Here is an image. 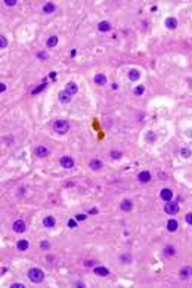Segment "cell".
Listing matches in <instances>:
<instances>
[{
    "label": "cell",
    "mask_w": 192,
    "mask_h": 288,
    "mask_svg": "<svg viewBox=\"0 0 192 288\" xmlns=\"http://www.w3.org/2000/svg\"><path fill=\"white\" fill-rule=\"evenodd\" d=\"M43 12H45V13H47V15H50L52 12H55V5H53V3H50V2L45 3V6H43Z\"/></svg>",
    "instance_id": "ac0fdd59"
},
{
    "label": "cell",
    "mask_w": 192,
    "mask_h": 288,
    "mask_svg": "<svg viewBox=\"0 0 192 288\" xmlns=\"http://www.w3.org/2000/svg\"><path fill=\"white\" fill-rule=\"evenodd\" d=\"M139 77H140V74H139V71H137V69H132V71L129 72V79H130L132 81L139 80Z\"/></svg>",
    "instance_id": "7402d4cb"
},
{
    "label": "cell",
    "mask_w": 192,
    "mask_h": 288,
    "mask_svg": "<svg viewBox=\"0 0 192 288\" xmlns=\"http://www.w3.org/2000/svg\"><path fill=\"white\" fill-rule=\"evenodd\" d=\"M111 155H113V158H115V160H118V158L121 157V154H120V152H117V151H113V152H111Z\"/></svg>",
    "instance_id": "f546056e"
},
{
    "label": "cell",
    "mask_w": 192,
    "mask_h": 288,
    "mask_svg": "<svg viewBox=\"0 0 192 288\" xmlns=\"http://www.w3.org/2000/svg\"><path fill=\"white\" fill-rule=\"evenodd\" d=\"M77 90H79V87H77V84L76 83H72V81H69L67 84V92L72 96V95H76L77 93Z\"/></svg>",
    "instance_id": "2e32d148"
},
{
    "label": "cell",
    "mask_w": 192,
    "mask_h": 288,
    "mask_svg": "<svg viewBox=\"0 0 192 288\" xmlns=\"http://www.w3.org/2000/svg\"><path fill=\"white\" fill-rule=\"evenodd\" d=\"M0 46H2V49L8 46V40H6V37H5V35H2V37H0Z\"/></svg>",
    "instance_id": "d4e9b609"
},
{
    "label": "cell",
    "mask_w": 192,
    "mask_h": 288,
    "mask_svg": "<svg viewBox=\"0 0 192 288\" xmlns=\"http://www.w3.org/2000/svg\"><path fill=\"white\" fill-rule=\"evenodd\" d=\"M16 247H18L19 251H27L28 247H30V242L27 241V239H19V241L16 242Z\"/></svg>",
    "instance_id": "7c38bea8"
},
{
    "label": "cell",
    "mask_w": 192,
    "mask_h": 288,
    "mask_svg": "<svg viewBox=\"0 0 192 288\" xmlns=\"http://www.w3.org/2000/svg\"><path fill=\"white\" fill-rule=\"evenodd\" d=\"M12 287H13V288H15V287H16V288H22L24 285H22V284H12Z\"/></svg>",
    "instance_id": "d590c367"
},
{
    "label": "cell",
    "mask_w": 192,
    "mask_h": 288,
    "mask_svg": "<svg viewBox=\"0 0 192 288\" xmlns=\"http://www.w3.org/2000/svg\"><path fill=\"white\" fill-rule=\"evenodd\" d=\"M90 169L92 170H101L102 169V161L101 160H98V158H96V160H92L90 161Z\"/></svg>",
    "instance_id": "ffe728a7"
},
{
    "label": "cell",
    "mask_w": 192,
    "mask_h": 288,
    "mask_svg": "<svg viewBox=\"0 0 192 288\" xmlns=\"http://www.w3.org/2000/svg\"><path fill=\"white\" fill-rule=\"evenodd\" d=\"M43 225H45V228H53L56 225V220L53 216H46L43 219Z\"/></svg>",
    "instance_id": "ba28073f"
},
{
    "label": "cell",
    "mask_w": 192,
    "mask_h": 288,
    "mask_svg": "<svg viewBox=\"0 0 192 288\" xmlns=\"http://www.w3.org/2000/svg\"><path fill=\"white\" fill-rule=\"evenodd\" d=\"M28 278H30V281L34 282V284H40V282L45 279V272H43L42 269H39V267H31V269L28 270Z\"/></svg>",
    "instance_id": "6da1fadb"
},
{
    "label": "cell",
    "mask_w": 192,
    "mask_h": 288,
    "mask_svg": "<svg viewBox=\"0 0 192 288\" xmlns=\"http://www.w3.org/2000/svg\"><path fill=\"white\" fill-rule=\"evenodd\" d=\"M177 226H179V225H177V222H176V220L171 219V220H169V222H167V229H169L170 232H174V230L177 229Z\"/></svg>",
    "instance_id": "44dd1931"
},
{
    "label": "cell",
    "mask_w": 192,
    "mask_h": 288,
    "mask_svg": "<svg viewBox=\"0 0 192 288\" xmlns=\"http://www.w3.org/2000/svg\"><path fill=\"white\" fill-rule=\"evenodd\" d=\"M166 27L170 28V30H176V27H177V19H174V18H167V19H166Z\"/></svg>",
    "instance_id": "e0dca14e"
},
{
    "label": "cell",
    "mask_w": 192,
    "mask_h": 288,
    "mask_svg": "<svg viewBox=\"0 0 192 288\" xmlns=\"http://www.w3.org/2000/svg\"><path fill=\"white\" fill-rule=\"evenodd\" d=\"M179 204L176 201H167V204L164 206V211L167 214H177L179 213Z\"/></svg>",
    "instance_id": "3957f363"
},
{
    "label": "cell",
    "mask_w": 192,
    "mask_h": 288,
    "mask_svg": "<svg viewBox=\"0 0 192 288\" xmlns=\"http://www.w3.org/2000/svg\"><path fill=\"white\" fill-rule=\"evenodd\" d=\"M192 276V267L191 266H185V267H182L180 272H179V278L180 279H188V278Z\"/></svg>",
    "instance_id": "8992f818"
},
{
    "label": "cell",
    "mask_w": 192,
    "mask_h": 288,
    "mask_svg": "<svg viewBox=\"0 0 192 288\" xmlns=\"http://www.w3.org/2000/svg\"><path fill=\"white\" fill-rule=\"evenodd\" d=\"M76 55H77V50H76V49H74V50H72V52H71V56L74 58V56H76Z\"/></svg>",
    "instance_id": "8d00e7d4"
},
{
    "label": "cell",
    "mask_w": 192,
    "mask_h": 288,
    "mask_svg": "<svg viewBox=\"0 0 192 288\" xmlns=\"http://www.w3.org/2000/svg\"><path fill=\"white\" fill-rule=\"evenodd\" d=\"M5 90H6V84H5V83H0V92L3 93Z\"/></svg>",
    "instance_id": "e575fe53"
},
{
    "label": "cell",
    "mask_w": 192,
    "mask_h": 288,
    "mask_svg": "<svg viewBox=\"0 0 192 288\" xmlns=\"http://www.w3.org/2000/svg\"><path fill=\"white\" fill-rule=\"evenodd\" d=\"M180 154H182V155H183V157H185V158H188V157H191V152H189V151H188V149H182V151H180Z\"/></svg>",
    "instance_id": "f1b7e54d"
},
{
    "label": "cell",
    "mask_w": 192,
    "mask_h": 288,
    "mask_svg": "<svg viewBox=\"0 0 192 288\" xmlns=\"http://www.w3.org/2000/svg\"><path fill=\"white\" fill-rule=\"evenodd\" d=\"M164 254H166V256H173V254H174V248H173V247H166V248H164Z\"/></svg>",
    "instance_id": "cb8c5ba5"
},
{
    "label": "cell",
    "mask_w": 192,
    "mask_h": 288,
    "mask_svg": "<svg viewBox=\"0 0 192 288\" xmlns=\"http://www.w3.org/2000/svg\"><path fill=\"white\" fill-rule=\"evenodd\" d=\"M95 273H96L98 276H108V275H109V270H108L106 267H103V266H96V267H95Z\"/></svg>",
    "instance_id": "9c48e42d"
},
{
    "label": "cell",
    "mask_w": 192,
    "mask_h": 288,
    "mask_svg": "<svg viewBox=\"0 0 192 288\" xmlns=\"http://www.w3.org/2000/svg\"><path fill=\"white\" fill-rule=\"evenodd\" d=\"M46 56H47L46 53H40V55H39V58H46Z\"/></svg>",
    "instance_id": "74e56055"
},
{
    "label": "cell",
    "mask_w": 192,
    "mask_h": 288,
    "mask_svg": "<svg viewBox=\"0 0 192 288\" xmlns=\"http://www.w3.org/2000/svg\"><path fill=\"white\" fill-rule=\"evenodd\" d=\"M86 217H87V214H83V213H80V214H77V216H76V219H77V220H84Z\"/></svg>",
    "instance_id": "4dcf8cb0"
},
{
    "label": "cell",
    "mask_w": 192,
    "mask_h": 288,
    "mask_svg": "<svg viewBox=\"0 0 192 288\" xmlns=\"http://www.w3.org/2000/svg\"><path fill=\"white\" fill-rule=\"evenodd\" d=\"M185 220H186L188 225H192V213H188V214L185 216Z\"/></svg>",
    "instance_id": "83f0119b"
},
{
    "label": "cell",
    "mask_w": 192,
    "mask_h": 288,
    "mask_svg": "<svg viewBox=\"0 0 192 288\" xmlns=\"http://www.w3.org/2000/svg\"><path fill=\"white\" fill-rule=\"evenodd\" d=\"M98 30L102 31V33H106V31L111 30V24L108 22V21H102V22H99V25H98Z\"/></svg>",
    "instance_id": "5bb4252c"
},
{
    "label": "cell",
    "mask_w": 192,
    "mask_h": 288,
    "mask_svg": "<svg viewBox=\"0 0 192 288\" xmlns=\"http://www.w3.org/2000/svg\"><path fill=\"white\" fill-rule=\"evenodd\" d=\"M95 83H96L98 86H103V84H106V77H105L103 74H98V75L95 77Z\"/></svg>",
    "instance_id": "d6986e66"
},
{
    "label": "cell",
    "mask_w": 192,
    "mask_h": 288,
    "mask_svg": "<svg viewBox=\"0 0 192 288\" xmlns=\"http://www.w3.org/2000/svg\"><path fill=\"white\" fill-rule=\"evenodd\" d=\"M25 228H27V225H25L24 220H15L13 225H12V229L15 230V232H18V233H22L24 230H25Z\"/></svg>",
    "instance_id": "5b68a950"
},
{
    "label": "cell",
    "mask_w": 192,
    "mask_h": 288,
    "mask_svg": "<svg viewBox=\"0 0 192 288\" xmlns=\"http://www.w3.org/2000/svg\"><path fill=\"white\" fill-rule=\"evenodd\" d=\"M42 248H43V250H47V248H50V244H49L47 241H43V242H42Z\"/></svg>",
    "instance_id": "1f68e13d"
},
{
    "label": "cell",
    "mask_w": 192,
    "mask_h": 288,
    "mask_svg": "<svg viewBox=\"0 0 192 288\" xmlns=\"http://www.w3.org/2000/svg\"><path fill=\"white\" fill-rule=\"evenodd\" d=\"M68 226H69V228H77V220H76V219H69V220H68Z\"/></svg>",
    "instance_id": "4316f807"
},
{
    "label": "cell",
    "mask_w": 192,
    "mask_h": 288,
    "mask_svg": "<svg viewBox=\"0 0 192 288\" xmlns=\"http://www.w3.org/2000/svg\"><path fill=\"white\" fill-rule=\"evenodd\" d=\"M43 89H45V84H42L40 87H37V89H34V90H33V95H35V93H39V92H42Z\"/></svg>",
    "instance_id": "836d02e7"
},
{
    "label": "cell",
    "mask_w": 192,
    "mask_h": 288,
    "mask_svg": "<svg viewBox=\"0 0 192 288\" xmlns=\"http://www.w3.org/2000/svg\"><path fill=\"white\" fill-rule=\"evenodd\" d=\"M59 101H61L62 104H68V102L71 101V95H69L67 90L61 92V93H59Z\"/></svg>",
    "instance_id": "9a60e30c"
},
{
    "label": "cell",
    "mask_w": 192,
    "mask_h": 288,
    "mask_svg": "<svg viewBox=\"0 0 192 288\" xmlns=\"http://www.w3.org/2000/svg\"><path fill=\"white\" fill-rule=\"evenodd\" d=\"M47 47H55L58 45V37L56 35H52V37H49V40H47Z\"/></svg>",
    "instance_id": "603a6c76"
},
{
    "label": "cell",
    "mask_w": 192,
    "mask_h": 288,
    "mask_svg": "<svg viewBox=\"0 0 192 288\" xmlns=\"http://www.w3.org/2000/svg\"><path fill=\"white\" fill-rule=\"evenodd\" d=\"M145 92V86H137L135 89V93L136 95H142V93Z\"/></svg>",
    "instance_id": "484cf974"
},
{
    "label": "cell",
    "mask_w": 192,
    "mask_h": 288,
    "mask_svg": "<svg viewBox=\"0 0 192 288\" xmlns=\"http://www.w3.org/2000/svg\"><path fill=\"white\" fill-rule=\"evenodd\" d=\"M5 3H6L8 6H15V5H16V0H5Z\"/></svg>",
    "instance_id": "d6a6232c"
},
{
    "label": "cell",
    "mask_w": 192,
    "mask_h": 288,
    "mask_svg": "<svg viewBox=\"0 0 192 288\" xmlns=\"http://www.w3.org/2000/svg\"><path fill=\"white\" fill-rule=\"evenodd\" d=\"M59 162H61V166H62L64 169H67V170L74 167V160H72L69 155H64V157L59 160Z\"/></svg>",
    "instance_id": "277c9868"
},
{
    "label": "cell",
    "mask_w": 192,
    "mask_h": 288,
    "mask_svg": "<svg viewBox=\"0 0 192 288\" xmlns=\"http://www.w3.org/2000/svg\"><path fill=\"white\" fill-rule=\"evenodd\" d=\"M34 152H35V155H37V157H47V155H49V149H47L46 146H42V145H40V146H37Z\"/></svg>",
    "instance_id": "8fae6325"
},
{
    "label": "cell",
    "mask_w": 192,
    "mask_h": 288,
    "mask_svg": "<svg viewBox=\"0 0 192 288\" xmlns=\"http://www.w3.org/2000/svg\"><path fill=\"white\" fill-rule=\"evenodd\" d=\"M160 196H161V199H164V201H171L173 192H171V189H169V188H164V189L161 191Z\"/></svg>",
    "instance_id": "52a82bcc"
},
{
    "label": "cell",
    "mask_w": 192,
    "mask_h": 288,
    "mask_svg": "<svg viewBox=\"0 0 192 288\" xmlns=\"http://www.w3.org/2000/svg\"><path fill=\"white\" fill-rule=\"evenodd\" d=\"M53 130L58 135H64V133H67L68 130H69V124H68L67 120H56L53 123Z\"/></svg>",
    "instance_id": "7a4b0ae2"
},
{
    "label": "cell",
    "mask_w": 192,
    "mask_h": 288,
    "mask_svg": "<svg viewBox=\"0 0 192 288\" xmlns=\"http://www.w3.org/2000/svg\"><path fill=\"white\" fill-rule=\"evenodd\" d=\"M120 208H121L123 211H130V210L133 208V203H132L130 199H124V201H121Z\"/></svg>",
    "instance_id": "4fadbf2b"
},
{
    "label": "cell",
    "mask_w": 192,
    "mask_h": 288,
    "mask_svg": "<svg viewBox=\"0 0 192 288\" xmlns=\"http://www.w3.org/2000/svg\"><path fill=\"white\" fill-rule=\"evenodd\" d=\"M137 179H139V182H142V183H148V182L151 180V173L149 172H140L139 173V176H137Z\"/></svg>",
    "instance_id": "30bf717a"
}]
</instances>
